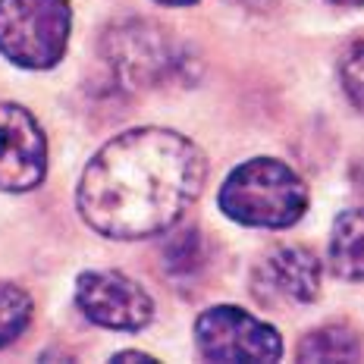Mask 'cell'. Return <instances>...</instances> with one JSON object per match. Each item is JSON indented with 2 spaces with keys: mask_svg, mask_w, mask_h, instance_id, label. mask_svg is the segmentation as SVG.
Masks as SVG:
<instances>
[{
  "mask_svg": "<svg viewBox=\"0 0 364 364\" xmlns=\"http://www.w3.org/2000/svg\"><path fill=\"white\" fill-rule=\"evenodd\" d=\"M301 361H355L361 358V339L343 323H330L308 333L299 346Z\"/></svg>",
  "mask_w": 364,
  "mask_h": 364,
  "instance_id": "30bf717a",
  "label": "cell"
},
{
  "mask_svg": "<svg viewBox=\"0 0 364 364\" xmlns=\"http://www.w3.org/2000/svg\"><path fill=\"white\" fill-rule=\"evenodd\" d=\"M75 305L91 323L135 333L154 321V299L117 270H88L75 279Z\"/></svg>",
  "mask_w": 364,
  "mask_h": 364,
  "instance_id": "8992f818",
  "label": "cell"
},
{
  "mask_svg": "<svg viewBox=\"0 0 364 364\" xmlns=\"http://www.w3.org/2000/svg\"><path fill=\"white\" fill-rule=\"evenodd\" d=\"M330 267L343 279H364V208L343 210L333 223Z\"/></svg>",
  "mask_w": 364,
  "mask_h": 364,
  "instance_id": "9c48e42d",
  "label": "cell"
},
{
  "mask_svg": "<svg viewBox=\"0 0 364 364\" xmlns=\"http://www.w3.org/2000/svg\"><path fill=\"white\" fill-rule=\"evenodd\" d=\"M355 176H358V182L364 186V161H361V166H358V170H355Z\"/></svg>",
  "mask_w": 364,
  "mask_h": 364,
  "instance_id": "e0dca14e",
  "label": "cell"
},
{
  "mask_svg": "<svg viewBox=\"0 0 364 364\" xmlns=\"http://www.w3.org/2000/svg\"><path fill=\"white\" fill-rule=\"evenodd\" d=\"M101 54L113 79L126 91L154 88L182 66V50L161 26L145 19H123L101 38Z\"/></svg>",
  "mask_w": 364,
  "mask_h": 364,
  "instance_id": "277c9868",
  "label": "cell"
},
{
  "mask_svg": "<svg viewBox=\"0 0 364 364\" xmlns=\"http://www.w3.org/2000/svg\"><path fill=\"white\" fill-rule=\"evenodd\" d=\"M343 88L355 107L364 110V48L352 50L343 63Z\"/></svg>",
  "mask_w": 364,
  "mask_h": 364,
  "instance_id": "4fadbf2b",
  "label": "cell"
},
{
  "mask_svg": "<svg viewBox=\"0 0 364 364\" xmlns=\"http://www.w3.org/2000/svg\"><path fill=\"white\" fill-rule=\"evenodd\" d=\"M70 0H0V54L22 70H50L66 54Z\"/></svg>",
  "mask_w": 364,
  "mask_h": 364,
  "instance_id": "3957f363",
  "label": "cell"
},
{
  "mask_svg": "<svg viewBox=\"0 0 364 364\" xmlns=\"http://www.w3.org/2000/svg\"><path fill=\"white\" fill-rule=\"evenodd\" d=\"M201 261H204V245L195 230L176 232L164 245V264L173 277H188V273H195L201 267Z\"/></svg>",
  "mask_w": 364,
  "mask_h": 364,
  "instance_id": "7c38bea8",
  "label": "cell"
},
{
  "mask_svg": "<svg viewBox=\"0 0 364 364\" xmlns=\"http://www.w3.org/2000/svg\"><path fill=\"white\" fill-rule=\"evenodd\" d=\"M330 4H336V6H361L364 0H330Z\"/></svg>",
  "mask_w": 364,
  "mask_h": 364,
  "instance_id": "9a60e30c",
  "label": "cell"
},
{
  "mask_svg": "<svg viewBox=\"0 0 364 364\" xmlns=\"http://www.w3.org/2000/svg\"><path fill=\"white\" fill-rule=\"evenodd\" d=\"M220 208L236 223L283 230L308 210V188L283 161L255 157L236 166L223 182Z\"/></svg>",
  "mask_w": 364,
  "mask_h": 364,
  "instance_id": "7a4b0ae2",
  "label": "cell"
},
{
  "mask_svg": "<svg viewBox=\"0 0 364 364\" xmlns=\"http://www.w3.org/2000/svg\"><path fill=\"white\" fill-rule=\"evenodd\" d=\"M32 321V299L13 283H0V346H10Z\"/></svg>",
  "mask_w": 364,
  "mask_h": 364,
  "instance_id": "8fae6325",
  "label": "cell"
},
{
  "mask_svg": "<svg viewBox=\"0 0 364 364\" xmlns=\"http://www.w3.org/2000/svg\"><path fill=\"white\" fill-rule=\"evenodd\" d=\"M195 343L208 361H277L283 339L270 323L232 305L208 308L195 323Z\"/></svg>",
  "mask_w": 364,
  "mask_h": 364,
  "instance_id": "5b68a950",
  "label": "cell"
},
{
  "mask_svg": "<svg viewBox=\"0 0 364 364\" xmlns=\"http://www.w3.org/2000/svg\"><path fill=\"white\" fill-rule=\"evenodd\" d=\"M261 279L279 299L308 305V301H314L317 292H321V264H317V257L305 252V248H277V252L264 261Z\"/></svg>",
  "mask_w": 364,
  "mask_h": 364,
  "instance_id": "ba28073f",
  "label": "cell"
},
{
  "mask_svg": "<svg viewBox=\"0 0 364 364\" xmlns=\"http://www.w3.org/2000/svg\"><path fill=\"white\" fill-rule=\"evenodd\" d=\"M48 173V139L22 104L0 101V192H32Z\"/></svg>",
  "mask_w": 364,
  "mask_h": 364,
  "instance_id": "52a82bcc",
  "label": "cell"
},
{
  "mask_svg": "<svg viewBox=\"0 0 364 364\" xmlns=\"http://www.w3.org/2000/svg\"><path fill=\"white\" fill-rule=\"evenodd\" d=\"M113 361H151V355H145V352H117Z\"/></svg>",
  "mask_w": 364,
  "mask_h": 364,
  "instance_id": "5bb4252c",
  "label": "cell"
},
{
  "mask_svg": "<svg viewBox=\"0 0 364 364\" xmlns=\"http://www.w3.org/2000/svg\"><path fill=\"white\" fill-rule=\"evenodd\" d=\"M157 4H166V6H186V4H195V0H157Z\"/></svg>",
  "mask_w": 364,
  "mask_h": 364,
  "instance_id": "2e32d148",
  "label": "cell"
},
{
  "mask_svg": "<svg viewBox=\"0 0 364 364\" xmlns=\"http://www.w3.org/2000/svg\"><path fill=\"white\" fill-rule=\"evenodd\" d=\"M208 161L173 129H132L97 151L82 170L75 208L107 239H151L173 230L198 201Z\"/></svg>",
  "mask_w": 364,
  "mask_h": 364,
  "instance_id": "6da1fadb",
  "label": "cell"
}]
</instances>
